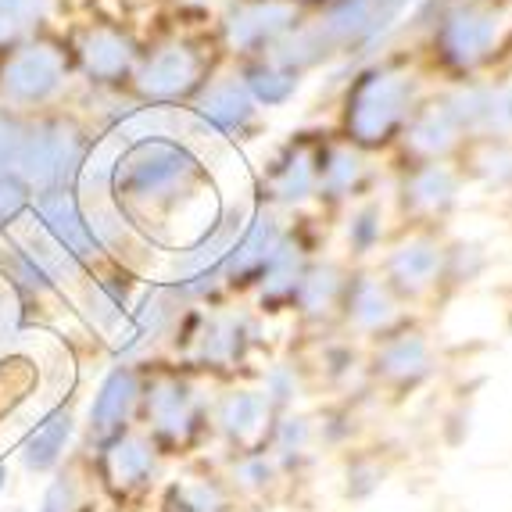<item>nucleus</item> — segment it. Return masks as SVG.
Returning <instances> with one entry per match:
<instances>
[{
    "instance_id": "f03ea898",
    "label": "nucleus",
    "mask_w": 512,
    "mask_h": 512,
    "mask_svg": "<svg viewBox=\"0 0 512 512\" xmlns=\"http://www.w3.org/2000/svg\"><path fill=\"white\" fill-rule=\"evenodd\" d=\"M76 505H79V498H76V487L69 484V480L61 477L58 484L43 495V505H40V512H76Z\"/></svg>"
},
{
    "instance_id": "f257e3e1",
    "label": "nucleus",
    "mask_w": 512,
    "mask_h": 512,
    "mask_svg": "<svg viewBox=\"0 0 512 512\" xmlns=\"http://www.w3.org/2000/svg\"><path fill=\"white\" fill-rule=\"evenodd\" d=\"M65 434H69V427L54 423V427H47L40 437H33V444L26 448V466H29V470H47V466L58 459L61 444H65Z\"/></svg>"
},
{
    "instance_id": "7ed1b4c3",
    "label": "nucleus",
    "mask_w": 512,
    "mask_h": 512,
    "mask_svg": "<svg viewBox=\"0 0 512 512\" xmlns=\"http://www.w3.org/2000/svg\"><path fill=\"white\" fill-rule=\"evenodd\" d=\"M0 487H4V466H0Z\"/></svg>"
}]
</instances>
